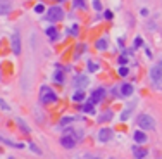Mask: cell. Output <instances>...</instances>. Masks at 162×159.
Returning <instances> with one entry per match:
<instances>
[{"instance_id":"cell-1","label":"cell","mask_w":162,"mask_h":159,"mask_svg":"<svg viewBox=\"0 0 162 159\" xmlns=\"http://www.w3.org/2000/svg\"><path fill=\"white\" fill-rule=\"evenodd\" d=\"M40 99H42V102L50 104V102H55V100H57V95H55V92H54L52 88H49V87H42Z\"/></svg>"},{"instance_id":"cell-2","label":"cell","mask_w":162,"mask_h":159,"mask_svg":"<svg viewBox=\"0 0 162 159\" xmlns=\"http://www.w3.org/2000/svg\"><path fill=\"white\" fill-rule=\"evenodd\" d=\"M136 123L140 124L143 130H154L155 128L154 119H152V116H148V114H140L138 119H136Z\"/></svg>"},{"instance_id":"cell-3","label":"cell","mask_w":162,"mask_h":159,"mask_svg":"<svg viewBox=\"0 0 162 159\" xmlns=\"http://www.w3.org/2000/svg\"><path fill=\"white\" fill-rule=\"evenodd\" d=\"M47 17H49L50 23H57V21H60L64 17V12L60 7H50L49 12H47Z\"/></svg>"},{"instance_id":"cell-4","label":"cell","mask_w":162,"mask_h":159,"mask_svg":"<svg viewBox=\"0 0 162 159\" xmlns=\"http://www.w3.org/2000/svg\"><path fill=\"white\" fill-rule=\"evenodd\" d=\"M60 144H62V147H66V149H72V147L76 145V137H74L72 133H66V135L60 138Z\"/></svg>"},{"instance_id":"cell-5","label":"cell","mask_w":162,"mask_h":159,"mask_svg":"<svg viewBox=\"0 0 162 159\" xmlns=\"http://www.w3.org/2000/svg\"><path fill=\"white\" fill-rule=\"evenodd\" d=\"M104 95H105V90L104 88H97L95 92H92V97H90V102L93 104H99L102 99H104Z\"/></svg>"},{"instance_id":"cell-6","label":"cell","mask_w":162,"mask_h":159,"mask_svg":"<svg viewBox=\"0 0 162 159\" xmlns=\"http://www.w3.org/2000/svg\"><path fill=\"white\" fill-rule=\"evenodd\" d=\"M150 78H152V81H159V80L162 78V68L159 66V64L150 69Z\"/></svg>"},{"instance_id":"cell-7","label":"cell","mask_w":162,"mask_h":159,"mask_svg":"<svg viewBox=\"0 0 162 159\" xmlns=\"http://www.w3.org/2000/svg\"><path fill=\"white\" fill-rule=\"evenodd\" d=\"M110 137H112V130H110V128H102V130L99 131L100 142H107V140H110Z\"/></svg>"},{"instance_id":"cell-8","label":"cell","mask_w":162,"mask_h":159,"mask_svg":"<svg viewBox=\"0 0 162 159\" xmlns=\"http://www.w3.org/2000/svg\"><path fill=\"white\" fill-rule=\"evenodd\" d=\"M12 50H14L16 55L21 54V40H19V35L17 33L12 35Z\"/></svg>"},{"instance_id":"cell-9","label":"cell","mask_w":162,"mask_h":159,"mask_svg":"<svg viewBox=\"0 0 162 159\" xmlns=\"http://www.w3.org/2000/svg\"><path fill=\"white\" fill-rule=\"evenodd\" d=\"M12 11V5H10V2L9 0H0V14L2 16H5Z\"/></svg>"},{"instance_id":"cell-10","label":"cell","mask_w":162,"mask_h":159,"mask_svg":"<svg viewBox=\"0 0 162 159\" xmlns=\"http://www.w3.org/2000/svg\"><path fill=\"white\" fill-rule=\"evenodd\" d=\"M0 142L9 145V147H14V149H24L22 144H16V142H12V140H9V138H5V137H2V135H0Z\"/></svg>"},{"instance_id":"cell-11","label":"cell","mask_w":162,"mask_h":159,"mask_svg":"<svg viewBox=\"0 0 162 159\" xmlns=\"http://www.w3.org/2000/svg\"><path fill=\"white\" fill-rule=\"evenodd\" d=\"M121 93L124 97H129L133 93V85H129V83H122L121 85Z\"/></svg>"},{"instance_id":"cell-12","label":"cell","mask_w":162,"mask_h":159,"mask_svg":"<svg viewBox=\"0 0 162 159\" xmlns=\"http://www.w3.org/2000/svg\"><path fill=\"white\" fill-rule=\"evenodd\" d=\"M133 154L136 157H147V149H143V147H133Z\"/></svg>"},{"instance_id":"cell-13","label":"cell","mask_w":162,"mask_h":159,"mask_svg":"<svg viewBox=\"0 0 162 159\" xmlns=\"http://www.w3.org/2000/svg\"><path fill=\"white\" fill-rule=\"evenodd\" d=\"M134 142H136V144H143V142H147V135H145L143 131H134Z\"/></svg>"},{"instance_id":"cell-14","label":"cell","mask_w":162,"mask_h":159,"mask_svg":"<svg viewBox=\"0 0 162 159\" xmlns=\"http://www.w3.org/2000/svg\"><path fill=\"white\" fill-rule=\"evenodd\" d=\"M47 36H49L52 41H55L57 38H59V33H57L55 28H49V29H47Z\"/></svg>"},{"instance_id":"cell-15","label":"cell","mask_w":162,"mask_h":159,"mask_svg":"<svg viewBox=\"0 0 162 159\" xmlns=\"http://www.w3.org/2000/svg\"><path fill=\"white\" fill-rule=\"evenodd\" d=\"M110 118H112V111H105V112H102L99 116V121L100 123H104V121H110Z\"/></svg>"},{"instance_id":"cell-16","label":"cell","mask_w":162,"mask_h":159,"mask_svg":"<svg viewBox=\"0 0 162 159\" xmlns=\"http://www.w3.org/2000/svg\"><path fill=\"white\" fill-rule=\"evenodd\" d=\"M83 99H85V92H83V90H78L76 93L72 95V100H74V102H81Z\"/></svg>"},{"instance_id":"cell-17","label":"cell","mask_w":162,"mask_h":159,"mask_svg":"<svg viewBox=\"0 0 162 159\" xmlns=\"http://www.w3.org/2000/svg\"><path fill=\"white\" fill-rule=\"evenodd\" d=\"M17 126L21 128L24 133H29V128H28V124L24 123V119H21V118H17Z\"/></svg>"},{"instance_id":"cell-18","label":"cell","mask_w":162,"mask_h":159,"mask_svg":"<svg viewBox=\"0 0 162 159\" xmlns=\"http://www.w3.org/2000/svg\"><path fill=\"white\" fill-rule=\"evenodd\" d=\"M86 83H88V80H86L85 76H79V78L74 80V85H76V87H85Z\"/></svg>"},{"instance_id":"cell-19","label":"cell","mask_w":162,"mask_h":159,"mask_svg":"<svg viewBox=\"0 0 162 159\" xmlns=\"http://www.w3.org/2000/svg\"><path fill=\"white\" fill-rule=\"evenodd\" d=\"M95 45H97L99 50H105V48H107V40H104V38H102V40H97Z\"/></svg>"},{"instance_id":"cell-20","label":"cell","mask_w":162,"mask_h":159,"mask_svg":"<svg viewBox=\"0 0 162 159\" xmlns=\"http://www.w3.org/2000/svg\"><path fill=\"white\" fill-rule=\"evenodd\" d=\"M131 111H133V105H129V107H128V109L121 114V119H122V121H126L128 118H129V114H131Z\"/></svg>"},{"instance_id":"cell-21","label":"cell","mask_w":162,"mask_h":159,"mask_svg":"<svg viewBox=\"0 0 162 159\" xmlns=\"http://www.w3.org/2000/svg\"><path fill=\"white\" fill-rule=\"evenodd\" d=\"M72 5L76 7V9H86L85 0H74V2H72Z\"/></svg>"},{"instance_id":"cell-22","label":"cell","mask_w":162,"mask_h":159,"mask_svg":"<svg viewBox=\"0 0 162 159\" xmlns=\"http://www.w3.org/2000/svg\"><path fill=\"white\" fill-rule=\"evenodd\" d=\"M93 105H95V104L88 100V104H85V105H83V111H85V112H93Z\"/></svg>"},{"instance_id":"cell-23","label":"cell","mask_w":162,"mask_h":159,"mask_svg":"<svg viewBox=\"0 0 162 159\" xmlns=\"http://www.w3.org/2000/svg\"><path fill=\"white\" fill-rule=\"evenodd\" d=\"M72 121H74V118H69V116H67V118H62V119H60V123H59V124H60V126H66V124L72 123Z\"/></svg>"},{"instance_id":"cell-24","label":"cell","mask_w":162,"mask_h":159,"mask_svg":"<svg viewBox=\"0 0 162 159\" xmlns=\"http://www.w3.org/2000/svg\"><path fill=\"white\" fill-rule=\"evenodd\" d=\"M55 81L57 83H62L64 81V76H62V73H60V71H57V73H55Z\"/></svg>"},{"instance_id":"cell-25","label":"cell","mask_w":162,"mask_h":159,"mask_svg":"<svg viewBox=\"0 0 162 159\" xmlns=\"http://www.w3.org/2000/svg\"><path fill=\"white\" fill-rule=\"evenodd\" d=\"M43 11H45V5H43V4H38V5H35V12L42 14Z\"/></svg>"},{"instance_id":"cell-26","label":"cell","mask_w":162,"mask_h":159,"mask_svg":"<svg viewBox=\"0 0 162 159\" xmlns=\"http://www.w3.org/2000/svg\"><path fill=\"white\" fill-rule=\"evenodd\" d=\"M97 69H99V66L95 62H88V71H97Z\"/></svg>"},{"instance_id":"cell-27","label":"cell","mask_w":162,"mask_h":159,"mask_svg":"<svg viewBox=\"0 0 162 159\" xmlns=\"http://www.w3.org/2000/svg\"><path fill=\"white\" fill-rule=\"evenodd\" d=\"M128 73H129V69H128V68H124V66L119 68V75L121 76H128Z\"/></svg>"},{"instance_id":"cell-28","label":"cell","mask_w":162,"mask_h":159,"mask_svg":"<svg viewBox=\"0 0 162 159\" xmlns=\"http://www.w3.org/2000/svg\"><path fill=\"white\" fill-rule=\"evenodd\" d=\"M29 149H31L33 152H36V154H40V152H42L38 147H36V144H29Z\"/></svg>"},{"instance_id":"cell-29","label":"cell","mask_w":162,"mask_h":159,"mask_svg":"<svg viewBox=\"0 0 162 159\" xmlns=\"http://www.w3.org/2000/svg\"><path fill=\"white\" fill-rule=\"evenodd\" d=\"M93 5H95V9H97V11H100V9H102V4H100L99 0H95V2H93Z\"/></svg>"},{"instance_id":"cell-30","label":"cell","mask_w":162,"mask_h":159,"mask_svg":"<svg viewBox=\"0 0 162 159\" xmlns=\"http://www.w3.org/2000/svg\"><path fill=\"white\" fill-rule=\"evenodd\" d=\"M0 105H2V109H4V111H9V105L4 102V100H0Z\"/></svg>"},{"instance_id":"cell-31","label":"cell","mask_w":162,"mask_h":159,"mask_svg":"<svg viewBox=\"0 0 162 159\" xmlns=\"http://www.w3.org/2000/svg\"><path fill=\"white\" fill-rule=\"evenodd\" d=\"M141 43H143V41H141V38H136V41H134V47H140Z\"/></svg>"},{"instance_id":"cell-32","label":"cell","mask_w":162,"mask_h":159,"mask_svg":"<svg viewBox=\"0 0 162 159\" xmlns=\"http://www.w3.org/2000/svg\"><path fill=\"white\" fill-rule=\"evenodd\" d=\"M71 33H72V35H78V26H72V29H71Z\"/></svg>"},{"instance_id":"cell-33","label":"cell","mask_w":162,"mask_h":159,"mask_svg":"<svg viewBox=\"0 0 162 159\" xmlns=\"http://www.w3.org/2000/svg\"><path fill=\"white\" fill-rule=\"evenodd\" d=\"M119 64H126V57H119Z\"/></svg>"},{"instance_id":"cell-34","label":"cell","mask_w":162,"mask_h":159,"mask_svg":"<svg viewBox=\"0 0 162 159\" xmlns=\"http://www.w3.org/2000/svg\"><path fill=\"white\" fill-rule=\"evenodd\" d=\"M159 66H161V68H162V61H161V62H159Z\"/></svg>"},{"instance_id":"cell-35","label":"cell","mask_w":162,"mask_h":159,"mask_svg":"<svg viewBox=\"0 0 162 159\" xmlns=\"http://www.w3.org/2000/svg\"><path fill=\"white\" fill-rule=\"evenodd\" d=\"M59 2H64V0H59Z\"/></svg>"}]
</instances>
